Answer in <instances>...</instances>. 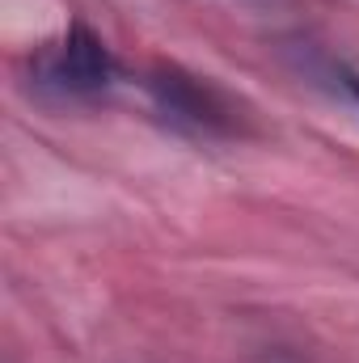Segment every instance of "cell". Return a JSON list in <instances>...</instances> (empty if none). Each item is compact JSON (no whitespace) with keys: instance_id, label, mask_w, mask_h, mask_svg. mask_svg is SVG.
I'll return each instance as SVG.
<instances>
[{"instance_id":"1","label":"cell","mask_w":359,"mask_h":363,"mask_svg":"<svg viewBox=\"0 0 359 363\" xmlns=\"http://www.w3.org/2000/svg\"><path fill=\"white\" fill-rule=\"evenodd\" d=\"M34 85L60 97H89L114 81V55L89 26H72L55 47L38 51L30 64Z\"/></svg>"},{"instance_id":"2","label":"cell","mask_w":359,"mask_h":363,"mask_svg":"<svg viewBox=\"0 0 359 363\" xmlns=\"http://www.w3.org/2000/svg\"><path fill=\"white\" fill-rule=\"evenodd\" d=\"M153 93L157 101L174 114V118H186L194 127H211L220 118V106H216V93L203 89L199 81H186L178 72H165L161 81H153Z\"/></svg>"},{"instance_id":"3","label":"cell","mask_w":359,"mask_h":363,"mask_svg":"<svg viewBox=\"0 0 359 363\" xmlns=\"http://www.w3.org/2000/svg\"><path fill=\"white\" fill-rule=\"evenodd\" d=\"M338 77H343V85H347V89H351V93L359 97V77H355V72H347V68H338Z\"/></svg>"}]
</instances>
